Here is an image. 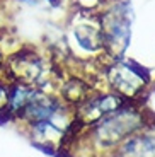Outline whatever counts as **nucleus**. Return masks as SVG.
<instances>
[{
	"instance_id": "obj_2",
	"label": "nucleus",
	"mask_w": 155,
	"mask_h": 157,
	"mask_svg": "<svg viewBox=\"0 0 155 157\" xmlns=\"http://www.w3.org/2000/svg\"><path fill=\"white\" fill-rule=\"evenodd\" d=\"M123 157H155V140L136 138L126 145Z\"/></svg>"
},
{
	"instance_id": "obj_1",
	"label": "nucleus",
	"mask_w": 155,
	"mask_h": 157,
	"mask_svg": "<svg viewBox=\"0 0 155 157\" xmlns=\"http://www.w3.org/2000/svg\"><path fill=\"white\" fill-rule=\"evenodd\" d=\"M112 82L114 86H118V89L124 94H130V92H135L136 89L140 87L142 84V77L136 75V72L130 67H114L112 70Z\"/></svg>"
}]
</instances>
